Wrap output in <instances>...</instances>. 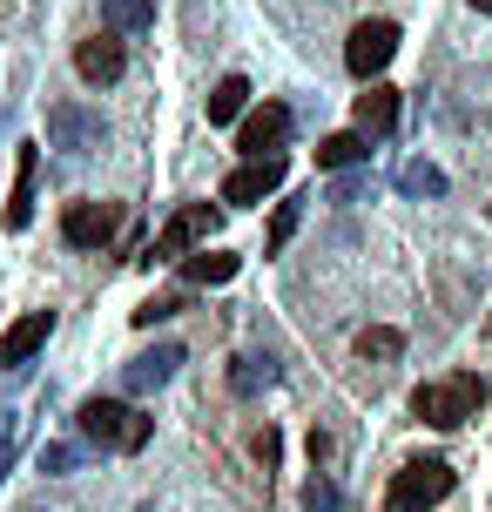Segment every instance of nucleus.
Segmentation results:
<instances>
[{
	"mask_svg": "<svg viewBox=\"0 0 492 512\" xmlns=\"http://www.w3.org/2000/svg\"><path fill=\"white\" fill-rule=\"evenodd\" d=\"M479 405H486V378L479 371H459V378H439V384H418L412 391V411L425 425H439V432L479 418Z\"/></svg>",
	"mask_w": 492,
	"mask_h": 512,
	"instance_id": "1",
	"label": "nucleus"
},
{
	"mask_svg": "<svg viewBox=\"0 0 492 512\" xmlns=\"http://www.w3.org/2000/svg\"><path fill=\"white\" fill-rule=\"evenodd\" d=\"M75 425H81V438L102 445V452H142L149 432H156L135 405H115V398H88V405L75 411Z\"/></svg>",
	"mask_w": 492,
	"mask_h": 512,
	"instance_id": "2",
	"label": "nucleus"
},
{
	"mask_svg": "<svg viewBox=\"0 0 492 512\" xmlns=\"http://www.w3.org/2000/svg\"><path fill=\"white\" fill-rule=\"evenodd\" d=\"M209 236H216V209L189 203V209H176V216L162 223V236L149 243V263H182L189 250H209Z\"/></svg>",
	"mask_w": 492,
	"mask_h": 512,
	"instance_id": "3",
	"label": "nucleus"
},
{
	"mask_svg": "<svg viewBox=\"0 0 492 512\" xmlns=\"http://www.w3.org/2000/svg\"><path fill=\"white\" fill-rule=\"evenodd\" d=\"M452 492V465L445 459H418L391 479V512H432Z\"/></svg>",
	"mask_w": 492,
	"mask_h": 512,
	"instance_id": "4",
	"label": "nucleus"
},
{
	"mask_svg": "<svg viewBox=\"0 0 492 512\" xmlns=\"http://www.w3.org/2000/svg\"><path fill=\"white\" fill-rule=\"evenodd\" d=\"M391 54H398V21H358L351 41H344V68L358 81H378Z\"/></svg>",
	"mask_w": 492,
	"mask_h": 512,
	"instance_id": "5",
	"label": "nucleus"
},
{
	"mask_svg": "<svg viewBox=\"0 0 492 512\" xmlns=\"http://www.w3.org/2000/svg\"><path fill=\"white\" fill-rule=\"evenodd\" d=\"M48 142H54L61 155L102 149V115H88V108H75V102H54V108H48Z\"/></svg>",
	"mask_w": 492,
	"mask_h": 512,
	"instance_id": "6",
	"label": "nucleus"
},
{
	"mask_svg": "<svg viewBox=\"0 0 492 512\" xmlns=\"http://www.w3.org/2000/svg\"><path fill=\"white\" fill-rule=\"evenodd\" d=\"M115 230H122V203H68V216H61V236L75 250H102Z\"/></svg>",
	"mask_w": 492,
	"mask_h": 512,
	"instance_id": "7",
	"label": "nucleus"
},
{
	"mask_svg": "<svg viewBox=\"0 0 492 512\" xmlns=\"http://www.w3.org/2000/svg\"><path fill=\"white\" fill-rule=\"evenodd\" d=\"M284 176H290V162L284 155H257V162H243L230 182H223V203L230 209H243V203H263L270 189H284Z\"/></svg>",
	"mask_w": 492,
	"mask_h": 512,
	"instance_id": "8",
	"label": "nucleus"
},
{
	"mask_svg": "<svg viewBox=\"0 0 492 512\" xmlns=\"http://www.w3.org/2000/svg\"><path fill=\"white\" fill-rule=\"evenodd\" d=\"M122 68H129V54H122V41H115V34H95V41H81V48H75V75L88 81V88L122 81Z\"/></svg>",
	"mask_w": 492,
	"mask_h": 512,
	"instance_id": "9",
	"label": "nucleus"
},
{
	"mask_svg": "<svg viewBox=\"0 0 492 512\" xmlns=\"http://www.w3.org/2000/svg\"><path fill=\"white\" fill-rule=\"evenodd\" d=\"M284 135H290V108L263 102L257 115H250V122L236 128V149H243L250 162H257V155H277V149H284Z\"/></svg>",
	"mask_w": 492,
	"mask_h": 512,
	"instance_id": "10",
	"label": "nucleus"
},
{
	"mask_svg": "<svg viewBox=\"0 0 492 512\" xmlns=\"http://www.w3.org/2000/svg\"><path fill=\"white\" fill-rule=\"evenodd\" d=\"M48 337H54V310H27L21 324L0 337V371H21V364L34 358V351H41Z\"/></svg>",
	"mask_w": 492,
	"mask_h": 512,
	"instance_id": "11",
	"label": "nucleus"
},
{
	"mask_svg": "<svg viewBox=\"0 0 492 512\" xmlns=\"http://www.w3.org/2000/svg\"><path fill=\"white\" fill-rule=\"evenodd\" d=\"M176 364H182V344H156V351H142V358H129V391H156V384L176 378Z\"/></svg>",
	"mask_w": 492,
	"mask_h": 512,
	"instance_id": "12",
	"label": "nucleus"
},
{
	"mask_svg": "<svg viewBox=\"0 0 492 512\" xmlns=\"http://www.w3.org/2000/svg\"><path fill=\"white\" fill-rule=\"evenodd\" d=\"M391 128H398V88L371 81L358 95V135H391Z\"/></svg>",
	"mask_w": 492,
	"mask_h": 512,
	"instance_id": "13",
	"label": "nucleus"
},
{
	"mask_svg": "<svg viewBox=\"0 0 492 512\" xmlns=\"http://www.w3.org/2000/svg\"><path fill=\"white\" fill-rule=\"evenodd\" d=\"M34 176H41V149L27 142L21 169H14V203H7V230H27L34 223Z\"/></svg>",
	"mask_w": 492,
	"mask_h": 512,
	"instance_id": "14",
	"label": "nucleus"
},
{
	"mask_svg": "<svg viewBox=\"0 0 492 512\" xmlns=\"http://www.w3.org/2000/svg\"><path fill=\"white\" fill-rule=\"evenodd\" d=\"M182 277H189V283H230L236 277V256L230 250H189V256H182Z\"/></svg>",
	"mask_w": 492,
	"mask_h": 512,
	"instance_id": "15",
	"label": "nucleus"
},
{
	"mask_svg": "<svg viewBox=\"0 0 492 512\" xmlns=\"http://www.w3.org/2000/svg\"><path fill=\"white\" fill-rule=\"evenodd\" d=\"M243 102H250V81H243V75H223L216 88H209V122H216V128L236 122V115H243Z\"/></svg>",
	"mask_w": 492,
	"mask_h": 512,
	"instance_id": "16",
	"label": "nucleus"
},
{
	"mask_svg": "<svg viewBox=\"0 0 492 512\" xmlns=\"http://www.w3.org/2000/svg\"><path fill=\"white\" fill-rule=\"evenodd\" d=\"M364 155H371L364 135H324V142H317V169H358Z\"/></svg>",
	"mask_w": 492,
	"mask_h": 512,
	"instance_id": "17",
	"label": "nucleus"
},
{
	"mask_svg": "<svg viewBox=\"0 0 492 512\" xmlns=\"http://www.w3.org/2000/svg\"><path fill=\"white\" fill-rule=\"evenodd\" d=\"M102 21H108V34H142L156 21V7L149 0H102Z\"/></svg>",
	"mask_w": 492,
	"mask_h": 512,
	"instance_id": "18",
	"label": "nucleus"
},
{
	"mask_svg": "<svg viewBox=\"0 0 492 512\" xmlns=\"http://www.w3.org/2000/svg\"><path fill=\"white\" fill-rule=\"evenodd\" d=\"M398 189H405V196H445V169H432V162H405V169H398Z\"/></svg>",
	"mask_w": 492,
	"mask_h": 512,
	"instance_id": "19",
	"label": "nucleus"
},
{
	"mask_svg": "<svg viewBox=\"0 0 492 512\" xmlns=\"http://www.w3.org/2000/svg\"><path fill=\"white\" fill-rule=\"evenodd\" d=\"M230 384L243 391V398H250V391H263V384H277V364H270V358H236Z\"/></svg>",
	"mask_w": 492,
	"mask_h": 512,
	"instance_id": "20",
	"label": "nucleus"
},
{
	"mask_svg": "<svg viewBox=\"0 0 492 512\" xmlns=\"http://www.w3.org/2000/svg\"><path fill=\"white\" fill-rule=\"evenodd\" d=\"M176 310H189V297H182V290H162V297H149V304L135 310V324L149 331V324H162V317H176Z\"/></svg>",
	"mask_w": 492,
	"mask_h": 512,
	"instance_id": "21",
	"label": "nucleus"
},
{
	"mask_svg": "<svg viewBox=\"0 0 492 512\" xmlns=\"http://www.w3.org/2000/svg\"><path fill=\"white\" fill-rule=\"evenodd\" d=\"M398 351H405V337H398V331H385V324L358 337V358H398Z\"/></svg>",
	"mask_w": 492,
	"mask_h": 512,
	"instance_id": "22",
	"label": "nucleus"
},
{
	"mask_svg": "<svg viewBox=\"0 0 492 512\" xmlns=\"http://www.w3.org/2000/svg\"><path fill=\"white\" fill-rule=\"evenodd\" d=\"M297 216H304L297 203H277V216H270V243H263V250H284L290 230H297Z\"/></svg>",
	"mask_w": 492,
	"mask_h": 512,
	"instance_id": "23",
	"label": "nucleus"
},
{
	"mask_svg": "<svg viewBox=\"0 0 492 512\" xmlns=\"http://www.w3.org/2000/svg\"><path fill=\"white\" fill-rule=\"evenodd\" d=\"M304 512H337V486L324 479V472H317L311 486H304Z\"/></svg>",
	"mask_w": 492,
	"mask_h": 512,
	"instance_id": "24",
	"label": "nucleus"
},
{
	"mask_svg": "<svg viewBox=\"0 0 492 512\" xmlns=\"http://www.w3.org/2000/svg\"><path fill=\"white\" fill-rule=\"evenodd\" d=\"M75 465H81L75 445H41V472H75Z\"/></svg>",
	"mask_w": 492,
	"mask_h": 512,
	"instance_id": "25",
	"label": "nucleus"
},
{
	"mask_svg": "<svg viewBox=\"0 0 492 512\" xmlns=\"http://www.w3.org/2000/svg\"><path fill=\"white\" fill-rule=\"evenodd\" d=\"M7 459H14V425L0 432V479H7Z\"/></svg>",
	"mask_w": 492,
	"mask_h": 512,
	"instance_id": "26",
	"label": "nucleus"
},
{
	"mask_svg": "<svg viewBox=\"0 0 492 512\" xmlns=\"http://www.w3.org/2000/svg\"><path fill=\"white\" fill-rule=\"evenodd\" d=\"M472 7H479V14H492V0H472Z\"/></svg>",
	"mask_w": 492,
	"mask_h": 512,
	"instance_id": "27",
	"label": "nucleus"
}]
</instances>
